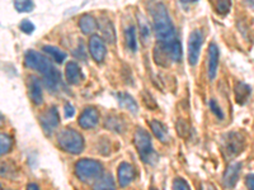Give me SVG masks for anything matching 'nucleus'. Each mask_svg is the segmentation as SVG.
<instances>
[{
  "mask_svg": "<svg viewBox=\"0 0 254 190\" xmlns=\"http://www.w3.org/2000/svg\"><path fill=\"white\" fill-rule=\"evenodd\" d=\"M79 28L84 35L94 36V33L98 29V20L90 14H83L79 19Z\"/></svg>",
  "mask_w": 254,
  "mask_h": 190,
  "instance_id": "nucleus-16",
  "label": "nucleus"
},
{
  "mask_svg": "<svg viewBox=\"0 0 254 190\" xmlns=\"http://www.w3.org/2000/svg\"><path fill=\"white\" fill-rule=\"evenodd\" d=\"M44 52H46L47 55L51 56L54 60L56 61L58 63H63L64 61H65V58H66V53L63 51V49H60L59 47H55V46H44Z\"/></svg>",
  "mask_w": 254,
  "mask_h": 190,
  "instance_id": "nucleus-26",
  "label": "nucleus"
},
{
  "mask_svg": "<svg viewBox=\"0 0 254 190\" xmlns=\"http://www.w3.org/2000/svg\"><path fill=\"white\" fill-rule=\"evenodd\" d=\"M119 184L121 188H126L135 180L136 170L135 167L128 162H122L119 166Z\"/></svg>",
  "mask_w": 254,
  "mask_h": 190,
  "instance_id": "nucleus-13",
  "label": "nucleus"
},
{
  "mask_svg": "<svg viewBox=\"0 0 254 190\" xmlns=\"http://www.w3.org/2000/svg\"><path fill=\"white\" fill-rule=\"evenodd\" d=\"M172 190H190V187L188 183L186 182L185 179L182 178H176L173 182V188Z\"/></svg>",
  "mask_w": 254,
  "mask_h": 190,
  "instance_id": "nucleus-29",
  "label": "nucleus"
},
{
  "mask_svg": "<svg viewBox=\"0 0 254 190\" xmlns=\"http://www.w3.org/2000/svg\"><path fill=\"white\" fill-rule=\"evenodd\" d=\"M17 166L12 161L0 162V176L5 179H15L17 178Z\"/></svg>",
  "mask_w": 254,
  "mask_h": 190,
  "instance_id": "nucleus-24",
  "label": "nucleus"
},
{
  "mask_svg": "<svg viewBox=\"0 0 254 190\" xmlns=\"http://www.w3.org/2000/svg\"><path fill=\"white\" fill-rule=\"evenodd\" d=\"M0 190H3V188H1V185H0Z\"/></svg>",
  "mask_w": 254,
  "mask_h": 190,
  "instance_id": "nucleus-39",
  "label": "nucleus"
},
{
  "mask_svg": "<svg viewBox=\"0 0 254 190\" xmlns=\"http://www.w3.org/2000/svg\"><path fill=\"white\" fill-rule=\"evenodd\" d=\"M4 123H5V118H4L3 115L0 114V127H3Z\"/></svg>",
  "mask_w": 254,
  "mask_h": 190,
  "instance_id": "nucleus-38",
  "label": "nucleus"
},
{
  "mask_svg": "<svg viewBox=\"0 0 254 190\" xmlns=\"http://www.w3.org/2000/svg\"><path fill=\"white\" fill-rule=\"evenodd\" d=\"M117 99H119L120 105L122 108L128 110L131 114H137V112H139V105H137L136 100L130 94H127V93H119L117 94Z\"/></svg>",
  "mask_w": 254,
  "mask_h": 190,
  "instance_id": "nucleus-19",
  "label": "nucleus"
},
{
  "mask_svg": "<svg viewBox=\"0 0 254 190\" xmlns=\"http://www.w3.org/2000/svg\"><path fill=\"white\" fill-rule=\"evenodd\" d=\"M65 76H66V80L69 84H79L83 80V72H81L80 66L78 63L71 61V62H67L66 67H65Z\"/></svg>",
  "mask_w": 254,
  "mask_h": 190,
  "instance_id": "nucleus-17",
  "label": "nucleus"
},
{
  "mask_svg": "<svg viewBox=\"0 0 254 190\" xmlns=\"http://www.w3.org/2000/svg\"><path fill=\"white\" fill-rule=\"evenodd\" d=\"M133 143H135L136 150L139 152L140 157L144 162L146 164H151V157H154V150H153V143H151V137L145 131L144 128L139 127L135 131V136H133Z\"/></svg>",
  "mask_w": 254,
  "mask_h": 190,
  "instance_id": "nucleus-6",
  "label": "nucleus"
},
{
  "mask_svg": "<svg viewBox=\"0 0 254 190\" xmlns=\"http://www.w3.org/2000/svg\"><path fill=\"white\" fill-rule=\"evenodd\" d=\"M24 65L29 69L38 71L44 78L45 87L50 90V92H55L59 88L60 84V72L54 67L49 58L45 57L42 53L33 49L27 51L26 56H24Z\"/></svg>",
  "mask_w": 254,
  "mask_h": 190,
  "instance_id": "nucleus-1",
  "label": "nucleus"
},
{
  "mask_svg": "<svg viewBox=\"0 0 254 190\" xmlns=\"http://www.w3.org/2000/svg\"><path fill=\"white\" fill-rule=\"evenodd\" d=\"M58 143L63 151L71 155H79L83 152L85 142L81 133L72 128H65L58 136Z\"/></svg>",
  "mask_w": 254,
  "mask_h": 190,
  "instance_id": "nucleus-4",
  "label": "nucleus"
},
{
  "mask_svg": "<svg viewBox=\"0 0 254 190\" xmlns=\"http://www.w3.org/2000/svg\"><path fill=\"white\" fill-rule=\"evenodd\" d=\"M176 127H177V131H178L179 135L182 136V137H186V135L188 133L187 121H185V119H178V121H177Z\"/></svg>",
  "mask_w": 254,
  "mask_h": 190,
  "instance_id": "nucleus-33",
  "label": "nucleus"
},
{
  "mask_svg": "<svg viewBox=\"0 0 254 190\" xmlns=\"http://www.w3.org/2000/svg\"><path fill=\"white\" fill-rule=\"evenodd\" d=\"M75 175L83 183H94L103 175V165L93 158H81L75 164Z\"/></svg>",
  "mask_w": 254,
  "mask_h": 190,
  "instance_id": "nucleus-5",
  "label": "nucleus"
},
{
  "mask_svg": "<svg viewBox=\"0 0 254 190\" xmlns=\"http://www.w3.org/2000/svg\"><path fill=\"white\" fill-rule=\"evenodd\" d=\"M98 28L101 29L102 36H103V41L107 44L113 45L116 42V29L113 23L108 18L102 17L98 20Z\"/></svg>",
  "mask_w": 254,
  "mask_h": 190,
  "instance_id": "nucleus-14",
  "label": "nucleus"
},
{
  "mask_svg": "<svg viewBox=\"0 0 254 190\" xmlns=\"http://www.w3.org/2000/svg\"><path fill=\"white\" fill-rule=\"evenodd\" d=\"M144 22L145 19L142 18L141 22H140V35H141L144 44H146V41L149 40V37H150V28H149V26H147L146 23H144Z\"/></svg>",
  "mask_w": 254,
  "mask_h": 190,
  "instance_id": "nucleus-30",
  "label": "nucleus"
},
{
  "mask_svg": "<svg viewBox=\"0 0 254 190\" xmlns=\"http://www.w3.org/2000/svg\"><path fill=\"white\" fill-rule=\"evenodd\" d=\"M27 89L32 103L36 105H41L44 101V93H42V84L40 79L36 76H28L27 78Z\"/></svg>",
  "mask_w": 254,
  "mask_h": 190,
  "instance_id": "nucleus-11",
  "label": "nucleus"
},
{
  "mask_svg": "<svg viewBox=\"0 0 254 190\" xmlns=\"http://www.w3.org/2000/svg\"><path fill=\"white\" fill-rule=\"evenodd\" d=\"M19 28H20V31L24 32V33H27V35H31L32 32L35 31V26H33V23H32V22H29V20H22V23H20Z\"/></svg>",
  "mask_w": 254,
  "mask_h": 190,
  "instance_id": "nucleus-34",
  "label": "nucleus"
},
{
  "mask_svg": "<svg viewBox=\"0 0 254 190\" xmlns=\"http://www.w3.org/2000/svg\"><path fill=\"white\" fill-rule=\"evenodd\" d=\"M150 190H156V189H154V188H151V189Z\"/></svg>",
  "mask_w": 254,
  "mask_h": 190,
  "instance_id": "nucleus-40",
  "label": "nucleus"
},
{
  "mask_svg": "<svg viewBox=\"0 0 254 190\" xmlns=\"http://www.w3.org/2000/svg\"><path fill=\"white\" fill-rule=\"evenodd\" d=\"M13 144H14V140H13L12 136L8 135V133H0V156L10 152Z\"/></svg>",
  "mask_w": 254,
  "mask_h": 190,
  "instance_id": "nucleus-25",
  "label": "nucleus"
},
{
  "mask_svg": "<svg viewBox=\"0 0 254 190\" xmlns=\"http://www.w3.org/2000/svg\"><path fill=\"white\" fill-rule=\"evenodd\" d=\"M234 93L237 103L243 105V104L247 103V100H248L249 96H251L252 89L248 84L243 83V81H238L234 87Z\"/></svg>",
  "mask_w": 254,
  "mask_h": 190,
  "instance_id": "nucleus-18",
  "label": "nucleus"
},
{
  "mask_svg": "<svg viewBox=\"0 0 254 190\" xmlns=\"http://www.w3.org/2000/svg\"><path fill=\"white\" fill-rule=\"evenodd\" d=\"M246 185L249 190H254V174H249L246 178Z\"/></svg>",
  "mask_w": 254,
  "mask_h": 190,
  "instance_id": "nucleus-36",
  "label": "nucleus"
},
{
  "mask_svg": "<svg viewBox=\"0 0 254 190\" xmlns=\"http://www.w3.org/2000/svg\"><path fill=\"white\" fill-rule=\"evenodd\" d=\"M221 152L225 160L230 161L239 156L246 148V136L242 132H228L221 137Z\"/></svg>",
  "mask_w": 254,
  "mask_h": 190,
  "instance_id": "nucleus-3",
  "label": "nucleus"
},
{
  "mask_svg": "<svg viewBox=\"0 0 254 190\" xmlns=\"http://www.w3.org/2000/svg\"><path fill=\"white\" fill-rule=\"evenodd\" d=\"M153 17V27L159 44L168 45L178 40L172 18L168 13L167 6L163 3H154L149 6Z\"/></svg>",
  "mask_w": 254,
  "mask_h": 190,
  "instance_id": "nucleus-2",
  "label": "nucleus"
},
{
  "mask_svg": "<svg viewBox=\"0 0 254 190\" xmlns=\"http://www.w3.org/2000/svg\"><path fill=\"white\" fill-rule=\"evenodd\" d=\"M240 171H242V164L240 162H233L226 167L224 176H222V183L228 189H233L238 184Z\"/></svg>",
  "mask_w": 254,
  "mask_h": 190,
  "instance_id": "nucleus-12",
  "label": "nucleus"
},
{
  "mask_svg": "<svg viewBox=\"0 0 254 190\" xmlns=\"http://www.w3.org/2000/svg\"><path fill=\"white\" fill-rule=\"evenodd\" d=\"M99 122V112L95 107H87L81 112L78 119L79 126L83 130H92Z\"/></svg>",
  "mask_w": 254,
  "mask_h": 190,
  "instance_id": "nucleus-10",
  "label": "nucleus"
},
{
  "mask_svg": "<svg viewBox=\"0 0 254 190\" xmlns=\"http://www.w3.org/2000/svg\"><path fill=\"white\" fill-rule=\"evenodd\" d=\"M104 127L107 130L112 131V132L124 133L126 130V123H125L124 118L120 115H110L106 121H104Z\"/></svg>",
  "mask_w": 254,
  "mask_h": 190,
  "instance_id": "nucleus-20",
  "label": "nucleus"
},
{
  "mask_svg": "<svg viewBox=\"0 0 254 190\" xmlns=\"http://www.w3.org/2000/svg\"><path fill=\"white\" fill-rule=\"evenodd\" d=\"M230 8H231V3L230 1H226V0H224V1H217L216 3L217 13H220V14L222 15L228 14Z\"/></svg>",
  "mask_w": 254,
  "mask_h": 190,
  "instance_id": "nucleus-31",
  "label": "nucleus"
},
{
  "mask_svg": "<svg viewBox=\"0 0 254 190\" xmlns=\"http://www.w3.org/2000/svg\"><path fill=\"white\" fill-rule=\"evenodd\" d=\"M220 51L219 47L215 44H211L208 46V78L212 80L216 76L217 67H219Z\"/></svg>",
  "mask_w": 254,
  "mask_h": 190,
  "instance_id": "nucleus-15",
  "label": "nucleus"
},
{
  "mask_svg": "<svg viewBox=\"0 0 254 190\" xmlns=\"http://www.w3.org/2000/svg\"><path fill=\"white\" fill-rule=\"evenodd\" d=\"M150 128L153 131V133L155 135L156 139L159 141H162L163 143H167L168 140H169V135H168L167 127L159 121H151L150 122Z\"/></svg>",
  "mask_w": 254,
  "mask_h": 190,
  "instance_id": "nucleus-23",
  "label": "nucleus"
},
{
  "mask_svg": "<svg viewBox=\"0 0 254 190\" xmlns=\"http://www.w3.org/2000/svg\"><path fill=\"white\" fill-rule=\"evenodd\" d=\"M154 58H155V62L158 63V65L164 67L169 66V62L173 61L171 57V53H169L168 49L160 44H158V46L154 48Z\"/></svg>",
  "mask_w": 254,
  "mask_h": 190,
  "instance_id": "nucleus-22",
  "label": "nucleus"
},
{
  "mask_svg": "<svg viewBox=\"0 0 254 190\" xmlns=\"http://www.w3.org/2000/svg\"><path fill=\"white\" fill-rule=\"evenodd\" d=\"M14 8L19 13H28L31 10H33L35 4H33V1H29V0H27V1H15Z\"/></svg>",
  "mask_w": 254,
  "mask_h": 190,
  "instance_id": "nucleus-28",
  "label": "nucleus"
},
{
  "mask_svg": "<svg viewBox=\"0 0 254 190\" xmlns=\"http://www.w3.org/2000/svg\"><path fill=\"white\" fill-rule=\"evenodd\" d=\"M40 123L41 127H42V130H44L45 135L51 136L52 133L55 132L56 128H58L59 123H60L58 108L52 105V107H49L46 110L41 113Z\"/></svg>",
  "mask_w": 254,
  "mask_h": 190,
  "instance_id": "nucleus-8",
  "label": "nucleus"
},
{
  "mask_svg": "<svg viewBox=\"0 0 254 190\" xmlns=\"http://www.w3.org/2000/svg\"><path fill=\"white\" fill-rule=\"evenodd\" d=\"M27 190H40V187L37 184H35V183H29L27 185Z\"/></svg>",
  "mask_w": 254,
  "mask_h": 190,
  "instance_id": "nucleus-37",
  "label": "nucleus"
},
{
  "mask_svg": "<svg viewBox=\"0 0 254 190\" xmlns=\"http://www.w3.org/2000/svg\"><path fill=\"white\" fill-rule=\"evenodd\" d=\"M93 190H116L115 179L111 174H103L93 183Z\"/></svg>",
  "mask_w": 254,
  "mask_h": 190,
  "instance_id": "nucleus-21",
  "label": "nucleus"
},
{
  "mask_svg": "<svg viewBox=\"0 0 254 190\" xmlns=\"http://www.w3.org/2000/svg\"><path fill=\"white\" fill-rule=\"evenodd\" d=\"M89 52L95 62H103L107 55V48L103 38L97 35L92 36L89 40Z\"/></svg>",
  "mask_w": 254,
  "mask_h": 190,
  "instance_id": "nucleus-9",
  "label": "nucleus"
},
{
  "mask_svg": "<svg viewBox=\"0 0 254 190\" xmlns=\"http://www.w3.org/2000/svg\"><path fill=\"white\" fill-rule=\"evenodd\" d=\"M208 107H210L211 112L214 113V114L216 115L217 118L224 119V113H222L221 108L219 107V104L216 103V100H215V99H211L210 103H208Z\"/></svg>",
  "mask_w": 254,
  "mask_h": 190,
  "instance_id": "nucleus-32",
  "label": "nucleus"
},
{
  "mask_svg": "<svg viewBox=\"0 0 254 190\" xmlns=\"http://www.w3.org/2000/svg\"><path fill=\"white\" fill-rule=\"evenodd\" d=\"M64 112H65V118H71L74 113H75V109L72 107L70 103L65 104V107H64Z\"/></svg>",
  "mask_w": 254,
  "mask_h": 190,
  "instance_id": "nucleus-35",
  "label": "nucleus"
},
{
  "mask_svg": "<svg viewBox=\"0 0 254 190\" xmlns=\"http://www.w3.org/2000/svg\"><path fill=\"white\" fill-rule=\"evenodd\" d=\"M125 40H126L127 47L132 52L137 49V38H136V28L133 26H130L125 32Z\"/></svg>",
  "mask_w": 254,
  "mask_h": 190,
  "instance_id": "nucleus-27",
  "label": "nucleus"
},
{
  "mask_svg": "<svg viewBox=\"0 0 254 190\" xmlns=\"http://www.w3.org/2000/svg\"><path fill=\"white\" fill-rule=\"evenodd\" d=\"M203 44V33L201 29H194L190 32L188 37V62L194 66L198 62L199 52L202 48Z\"/></svg>",
  "mask_w": 254,
  "mask_h": 190,
  "instance_id": "nucleus-7",
  "label": "nucleus"
}]
</instances>
